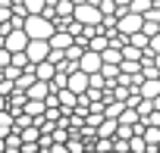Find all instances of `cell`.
Listing matches in <instances>:
<instances>
[{
    "label": "cell",
    "mask_w": 160,
    "mask_h": 153,
    "mask_svg": "<svg viewBox=\"0 0 160 153\" xmlns=\"http://www.w3.org/2000/svg\"><path fill=\"white\" fill-rule=\"evenodd\" d=\"M25 47H28V35H25L22 28H13L10 35H3V50H10V53H25Z\"/></svg>",
    "instance_id": "277c9868"
},
{
    "label": "cell",
    "mask_w": 160,
    "mask_h": 153,
    "mask_svg": "<svg viewBox=\"0 0 160 153\" xmlns=\"http://www.w3.org/2000/svg\"><path fill=\"white\" fill-rule=\"evenodd\" d=\"M66 91H72L75 97H82V94L88 91V75H85V72H78V69L69 72V78H66Z\"/></svg>",
    "instance_id": "52a82bcc"
},
{
    "label": "cell",
    "mask_w": 160,
    "mask_h": 153,
    "mask_svg": "<svg viewBox=\"0 0 160 153\" xmlns=\"http://www.w3.org/2000/svg\"><path fill=\"white\" fill-rule=\"evenodd\" d=\"M50 94H53V91H50V81H35V85L25 91V97H28V100H47Z\"/></svg>",
    "instance_id": "30bf717a"
},
{
    "label": "cell",
    "mask_w": 160,
    "mask_h": 153,
    "mask_svg": "<svg viewBox=\"0 0 160 153\" xmlns=\"http://www.w3.org/2000/svg\"><path fill=\"white\" fill-rule=\"evenodd\" d=\"M35 69V78L38 81H53V75H57V66L50 63V59H44V63H38V66H32Z\"/></svg>",
    "instance_id": "8fae6325"
},
{
    "label": "cell",
    "mask_w": 160,
    "mask_h": 153,
    "mask_svg": "<svg viewBox=\"0 0 160 153\" xmlns=\"http://www.w3.org/2000/svg\"><path fill=\"white\" fill-rule=\"evenodd\" d=\"M154 66H157V72H160V56H154Z\"/></svg>",
    "instance_id": "d4e9b609"
},
{
    "label": "cell",
    "mask_w": 160,
    "mask_h": 153,
    "mask_svg": "<svg viewBox=\"0 0 160 153\" xmlns=\"http://www.w3.org/2000/svg\"><path fill=\"white\" fill-rule=\"evenodd\" d=\"M47 153H69V147H66V144H53Z\"/></svg>",
    "instance_id": "7402d4cb"
},
{
    "label": "cell",
    "mask_w": 160,
    "mask_h": 153,
    "mask_svg": "<svg viewBox=\"0 0 160 153\" xmlns=\"http://www.w3.org/2000/svg\"><path fill=\"white\" fill-rule=\"evenodd\" d=\"M3 153H7V150H3Z\"/></svg>",
    "instance_id": "4316f807"
},
{
    "label": "cell",
    "mask_w": 160,
    "mask_h": 153,
    "mask_svg": "<svg viewBox=\"0 0 160 153\" xmlns=\"http://www.w3.org/2000/svg\"><path fill=\"white\" fill-rule=\"evenodd\" d=\"M0 50H3V35H0Z\"/></svg>",
    "instance_id": "484cf974"
},
{
    "label": "cell",
    "mask_w": 160,
    "mask_h": 153,
    "mask_svg": "<svg viewBox=\"0 0 160 153\" xmlns=\"http://www.w3.org/2000/svg\"><path fill=\"white\" fill-rule=\"evenodd\" d=\"M148 41H151V38H148L144 31H138V35H129V38H126V44H132V47H138V50H148Z\"/></svg>",
    "instance_id": "e0dca14e"
},
{
    "label": "cell",
    "mask_w": 160,
    "mask_h": 153,
    "mask_svg": "<svg viewBox=\"0 0 160 153\" xmlns=\"http://www.w3.org/2000/svg\"><path fill=\"white\" fill-rule=\"evenodd\" d=\"M0 109H7V97L3 94H0Z\"/></svg>",
    "instance_id": "cb8c5ba5"
},
{
    "label": "cell",
    "mask_w": 160,
    "mask_h": 153,
    "mask_svg": "<svg viewBox=\"0 0 160 153\" xmlns=\"http://www.w3.org/2000/svg\"><path fill=\"white\" fill-rule=\"evenodd\" d=\"M72 19L82 25V28H94V25L104 22V16H101V10H98L94 3H78V7L72 10Z\"/></svg>",
    "instance_id": "7a4b0ae2"
},
{
    "label": "cell",
    "mask_w": 160,
    "mask_h": 153,
    "mask_svg": "<svg viewBox=\"0 0 160 153\" xmlns=\"http://www.w3.org/2000/svg\"><path fill=\"white\" fill-rule=\"evenodd\" d=\"M151 7H154V0H132V3H129V13H138V16H144Z\"/></svg>",
    "instance_id": "ac0fdd59"
},
{
    "label": "cell",
    "mask_w": 160,
    "mask_h": 153,
    "mask_svg": "<svg viewBox=\"0 0 160 153\" xmlns=\"http://www.w3.org/2000/svg\"><path fill=\"white\" fill-rule=\"evenodd\" d=\"M138 97H141V100L160 97V78H144V81L138 85Z\"/></svg>",
    "instance_id": "9c48e42d"
},
{
    "label": "cell",
    "mask_w": 160,
    "mask_h": 153,
    "mask_svg": "<svg viewBox=\"0 0 160 153\" xmlns=\"http://www.w3.org/2000/svg\"><path fill=\"white\" fill-rule=\"evenodd\" d=\"M101 59H104V63H110V66H119V63H122V50H116V47H107V50L101 53Z\"/></svg>",
    "instance_id": "9a60e30c"
},
{
    "label": "cell",
    "mask_w": 160,
    "mask_h": 153,
    "mask_svg": "<svg viewBox=\"0 0 160 153\" xmlns=\"http://www.w3.org/2000/svg\"><path fill=\"white\" fill-rule=\"evenodd\" d=\"M25 56H28V63H32V66H38V63H44V59L50 56V44H47V41H28Z\"/></svg>",
    "instance_id": "5b68a950"
},
{
    "label": "cell",
    "mask_w": 160,
    "mask_h": 153,
    "mask_svg": "<svg viewBox=\"0 0 160 153\" xmlns=\"http://www.w3.org/2000/svg\"><path fill=\"white\" fill-rule=\"evenodd\" d=\"M22 7H25L28 16H41L47 10V0H22Z\"/></svg>",
    "instance_id": "5bb4252c"
},
{
    "label": "cell",
    "mask_w": 160,
    "mask_h": 153,
    "mask_svg": "<svg viewBox=\"0 0 160 153\" xmlns=\"http://www.w3.org/2000/svg\"><path fill=\"white\" fill-rule=\"evenodd\" d=\"M3 150H7V153H19V150H22V137H19V131H10V134L3 137Z\"/></svg>",
    "instance_id": "4fadbf2b"
},
{
    "label": "cell",
    "mask_w": 160,
    "mask_h": 153,
    "mask_svg": "<svg viewBox=\"0 0 160 153\" xmlns=\"http://www.w3.org/2000/svg\"><path fill=\"white\" fill-rule=\"evenodd\" d=\"M22 31L28 35V41H50V35L57 31V25H53V19H47V16H25Z\"/></svg>",
    "instance_id": "6da1fadb"
},
{
    "label": "cell",
    "mask_w": 160,
    "mask_h": 153,
    "mask_svg": "<svg viewBox=\"0 0 160 153\" xmlns=\"http://www.w3.org/2000/svg\"><path fill=\"white\" fill-rule=\"evenodd\" d=\"M144 28V16H138V13H122L119 19H116V31L122 35V38H129V35H138Z\"/></svg>",
    "instance_id": "3957f363"
},
{
    "label": "cell",
    "mask_w": 160,
    "mask_h": 153,
    "mask_svg": "<svg viewBox=\"0 0 160 153\" xmlns=\"http://www.w3.org/2000/svg\"><path fill=\"white\" fill-rule=\"evenodd\" d=\"M47 44H50V50H63V53H66V50L75 44V38H72L66 28H57V31L50 35V41H47Z\"/></svg>",
    "instance_id": "ba28073f"
},
{
    "label": "cell",
    "mask_w": 160,
    "mask_h": 153,
    "mask_svg": "<svg viewBox=\"0 0 160 153\" xmlns=\"http://www.w3.org/2000/svg\"><path fill=\"white\" fill-rule=\"evenodd\" d=\"M116 122H119V125H138V122H141V116H138L132 106H126V109H122V116H119Z\"/></svg>",
    "instance_id": "2e32d148"
},
{
    "label": "cell",
    "mask_w": 160,
    "mask_h": 153,
    "mask_svg": "<svg viewBox=\"0 0 160 153\" xmlns=\"http://www.w3.org/2000/svg\"><path fill=\"white\" fill-rule=\"evenodd\" d=\"M144 150H148L144 137H141V134H132V137H129V153H144Z\"/></svg>",
    "instance_id": "d6986e66"
},
{
    "label": "cell",
    "mask_w": 160,
    "mask_h": 153,
    "mask_svg": "<svg viewBox=\"0 0 160 153\" xmlns=\"http://www.w3.org/2000/svg\"><path fill=\"white\" fill-rule=\"evenodd\" d=\"M116 128H119L116 119H104V122L98 125V137H116Z\"/></svg>",
    "instance_id": "7c38bea8"
},
{
    "label": "cell",
    "mask_w": 160,
    "mask_h": 153,
    "mask_svg": "<svg viewBox=\"0 0 160 153\" xmlns=\"http://www.w3.org/2000/svg\"><path fill=\"white\" fill-rule=\"evenodd\" d=\"M10 63H13V53H10V50H0V72H3Z\"/></svg>",
    "instance_id": "44dd1931"
},
{
    "label": "cell",
    "mask_w": 160,
    "mask_h": 153,
    "mask_svg": "<svg viewBox=\"0 0 160 153\" xmlns=\"http://www.w3.org/2000/svg\"><path fill=\"white\" fill-rule=\"evenodd\" d=\"M151 103H154V109H157V113H160V97H154V100H151Z\"/></svg>",
    "instance_id": "603a6c76"
},
{
    "label": "cell",
    "mask_w": 160,
    "mask_h": 153,
    "mask_svg": "<svg viewBox=\"0 0 160 153\" xmlns=\"http://www.w3.org/2000/svg\"><path fill=\"white\" fill-rule=\"evenodd\" d=\"M144 53H151V56H160V35H154L151 41H148V50Z\"/></svg>",
    "instance_id": "ffe728a7"
},
{
    "label": "cell",
    "mask_w": 160,
    "mask_h": 153,
    "mask_svg": "<svg viewBox=\"0 0 160 153\" xmlns=\"http://www.w3.org/2000/svg\"><path fill=\"white\" fill-rule=\"evenodd\" d=\"M101 66H104V59H101V53H94V50H85L82 59H78V72H85V75L101 72Z\"/></svg>",
    "instance_id": "8992f818"
}]
</instances>
